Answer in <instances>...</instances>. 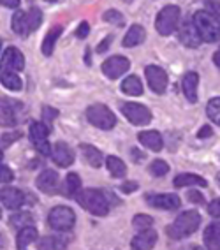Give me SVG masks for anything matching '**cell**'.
I'll use <instances>...</instances> for the list:
<instances>
[{
    "label": "cell",
    "instance_id": "1",
    "mask_svg": "<svg viewBox=\"0 0 220 250\" xmlns=\"http://www.w3.org/2000/svg\"><path fill=\"white\" fill-rule=\"evenodd\" d=\"M199 226H201V215L196 210H189L178 215L175 222L166 228V232L173 240H181V238L194 234L199 229Z\"/></svg>",
    "mask_w": 220,
    "mask_h": 250
},
{
    "label": "cell",
    "instance_id": "2",
    "mask_svg": "<svg viewBox=\"0 0 220 250\" xmlns=\"http://www.w3.org/2000/svg\"><path fill=\"white\" fill-rule=\"evenodd\" d=\"M76 201L80 203L86 211H90L92 215H97V217H104L108 215L109 205L108 196L102 192V190H97V188H85V190H80L76 196Z\"/></svg>",
    "mask_w": 220,
    "mask_h": 250
},
{
    "label": "cell",
    "instance_id": "3",
    "mask_svg": "<svg viewBox=\"0 0 220 250\" xmlns=\"http://www.w3.org/2000/svg\"><path fill=\"white\" fill-rule=\"evenodd\" d=\"M192 23L196 30H198L199 37L204 42H217L220 41V21L211 16L208 11H198L192 16Z\"/></svg>",
    "mask_w": 220,
    "mask_h": 250
},
{
    "label": "cell",
    "instance_id": "4",
    "mask_svg": "<svg viewBox=\"0 0 220 250\" xmlns=\"http://www.w3.org/2000/svg\"><path fill=\"white\" fill-rule=\"evenodd\" d=\"M42 21V13L37 7H32L30 11H16L11 20L13 30L21 37H27L34 30H37Z\"/></svg>",
    "mask_w": 220,
    "mask_h": 250
},
{
    "label": "cell",
    "instance_id": "5",
    "mask_svg": "<svg viewBox=\"0 0 220 250\" xmlns=\"http://www.w3.org/2000/svg\"><path fill=\"white\" fill-rule=\"evenodd\" d=\"M86 118L94 127L102 130H111L117 125V116L106 104H92V106H88Z\"/></svg>",
    "mask_w": 220,
    "mask_h": 250
},
{
    "label": "cell",
    "instance_id": "6",
    "mask_svg": "<svg viewBox=\"0 0 220 250\" xmlns=\"http://www.w3.org/2000/svg\"><path fill=\"white\" fill-rule=\"evenodd\" d=\"M76 224V213L69 206H55L48 215V226L55 231H71Z\"/></svg>",
    "mask_w": 220,
    "mask_h": 250
},
{
    "label": "cell",
    "instance_id": "7",
    "mask_svg": "<svg viewBox=\"0 0 220 250\" xmlns=\"http://www.w3.org/2000/svg\"><path fill=\"white\" fill-rule=\"evenodd\" d=\"M178 21H180V7L178 5H166L155 20V28L160 36H169L178 28Z\"/></svg>",
    "mask_w": 220,
    "mask_h": 250
},
{
    "label": "cell",
    "instance_id": "8",
    "mask_svg": "<svg viewBox=\"0 0 220 250\" xmlns=\"http://www.w3.org/2000/svg\"><path fill=\"white\" fill-rule=\"evenodd\" d=\"M48 134H50V127H46L40 122H32L30 129H28V136L37 152L42 155H51V145L48 141Z\"/></svg>",
    "mask_w": 220,
    "mask_h": 250
},
{
    "label": "cell",
    "instance_id": "9",
    "mask_svg": "<svg viewBox=\"0 0 220 250\" xmlns=\"http://www.w3.org/2000/svg\"><path fill=\"white\" fill-rule=\"evenodd\" d=\"M121 113H123V116H125L130 124L138 125V127L148 125L152 122V111L146 106H143V104H138V103L121 104Z\"/></svg>",
    "mask_w": 220,
    "mask_h": 250
},
{
    "label": "cell",
    "instance_id": "10",
    "mask_svg": "<svg viewBox=\"0 0 220 250\" xmlns=\"http://www.w3.org/2000/svg\"><path fill=\"white\" fill-rule=\"evenodd\" d=\"M21 104L16 101H11L7 97L0 99V125L2 127H13L18 124Z\"/></svg>",
    "mask_w": 220,
    "mask_h": 250
},
{
    "label": "cell",
    "instance_id": "11",
    "mask_svg": "<svg viewBox=\"0 0 220 250\" xmlns=\"http://www.w3.org/2000/svg\"><path fill=\"white\" fill-rule=\"evenodd\" d=\"M25 67V58L18 48L9 46L0 58V72H20Z\"/></svg>",
    "mask_w": 220,
    "mask_h": 250
},
{
    "label": "cell",
    "instance_id": "12",
    "mask_svg": "<svg viewBox=\"0 0 220 250\" xmlns=\"http://www.w3.org/2000/svg\"><path fill=\"white\" fill-rule=\"evenodd\" d=\"M129 69H130V60L127 57H120V55H115V57L104 60L102 63L104 76H108L109 80H117V78L123 76Z\"/></svg>",
    "mask_w": 220,
    "mask_h": 250
},
{
    "label": "cell",
    "instance_id": "13",
    "mask_svg": "<svg viewBox=\"0 0 220 250\" xmlns=\"http://www.w3.org/2000/svg\"><path fill=\"white\" fill-rule=\"evenodd\" d=\"M144 74H146V81H148L150 88L155 92V94H164L167 90V74L166 71L159 65H148L144 69Z\"/></svg>",
    "mask_w": 220,
    "mask_h": 250
},
{
    "label": "cell",
    "instance_id": "14",
    "mask_svg": "<svg viewBox=\"0 0 220 250\" xmlns=\"http://www.w3.org/2000/svg\"><path fill=\"white\" fill-rule=\"evenodd\" d=\"M36 185L40 192L48 194V196H53V194L59 192V188H60L59 174H57V171H53V169H44L39 176H37Z\"/></svg>",
    "mask_w": 220,
    "mask_h": 250
},
{
    "label": "cell",
    "instance_id": "15",
    "mask_svg": "<svg viewBox=\"0 0 220 250\" xmlns=\"http://www.w3.org/2000/svg\"><path fill=\"white\" fill-rule=\"evenodd\" d=\"M146 203L159 210H176L181 206V199L176 194H150L146 196Z\"/></svg>",
    "mask_w": 220,
    "mask_h": 250
},
{
    "label": "cell",
    "instance_id": "16",
    "mask_svg": "<svg viewBox=\"0 0 220 250\" xmlns=\"http://www.w3.org/2000/svg\"><path fill=\"white\" fill-rule=\"evenodd\" d=\"M0 201L7 210H18L25 203V194L20 188L14 187H2L0 188Z\"/></svg>",
    "mask_w": 220,
    "mask_h": 250
},
{
    "label": "cell",
    "instance_id": "17",
    "mask_svg": "<svg viewBox=\"0 0 220 250\" xmlns=\"http://www.w3.org/2000/svg\"><path fill=\"white\" fill-rule=\"evenodd\" d=\"M51 161L59 167H69L74 162V152H72V148L67 143L59 141L51 148Z\"/></svg>",
    "mask_w": 220,
    "mask_h": 250
},
{
    "label": "cell",
    "instance_id": "18",
    "mask_svg": "<svg viewBox=\"0 0 220 250\" xmlns=\"http://www.w3.org/2000/svg\"><path fill=\"white\" fill-rule=\"evenodd\" d=\"M178 39H180L181 44H185L187 48H198V46L201 44V37H199L198 30L194 27L192 20H185L180 25Z\"/></svg>",
    "mask_w": 220,
    "mask_h": 250
},
{
    "label": "cell",
    "instance_id": "19",
    "mask_svg": "<svg viewBox=\"0 0 220 250\" xmlns=\"http://www.w3.org/2000/svg\"><path fill=\"white\" fill-rule=\"evenodd\" d=\"M157 232L153 229L138 232V236H134L130 241V250H153V247L157 243Z\"/></svg>",
    "mask_w": 220,
    "mask_h": 250
},
{
    "label": "cell",
    "instance_id": "20",
    "mask_svg": "<svg viewBox=\"0 0 220 250\" xmlns=\"http://www.w3.org/2000/svg\"><path fill=\"white\" fill-rule=\"evenodd\" d=\"M198 86H199V76L198 72H187L181 81V88L189 103H196L198 101Z\"/></svg>",
    "mask_w": 220,
    "mask_h": 250
},
{
    "label": "cell",
    "instance_id": "21",
    "mask_svg": "<svg viewBox=\"0 0 220 250\" xmlns=\"http://www.w3.org/2000/svg\"><path fill=\"white\" fill-rule=\"evenodd\" d=\"M138 139H140L141 145H144V146L153 150V152H160L162 146H164L162 136L159 134L157 130H143V132H140Z\"/></svg>",
    "mask_w": 220,
    "mask_h": 250
},
{
    "label": "cell",
    "instance_id": "22",
    "mask_svg": "<svg viewBox=\"0 0 220 250\" xmlns=\"http://www.w3.org/2000/svg\"><path fill=\"white\" fill-rule=\"evenodd\" d=\"M144 39H146V32H144V28L141 25L136 23V25H132L129 28V32H127L123 41H121V44L125 46V48H134V46L141 44Z\"/></svg>",
    "mask_w": 220,
    "mask_h": 250
},
{
    "label": "cell",
    "instance_id": "23",
    "mask_svg": "<svg viewBox=\"0 0 220 250\" xmlns=\"http://www.w3.org/2000/svg\"><path fill=\"white\" fill-rule=\"evenodd\" d=\"M67 236H44L37 241L39 250H65L67 249Z\"/></svg>",
    "mask_w": 220,
    "mask_h": 250
},
{
    "label": "cell",
    "instance_id": "24",
    "mask_svg": "<svg viewBox=\"0 0 220 250\" xmlns=\"http://www.w3.org/2000/svg\"><path fill=\"white\" fill-rule=\"evenodd\" d=\"M204 247L206 250H220V222L210 224L204 229Z\"/></svg>",
    "mask_w": 220,
    "mask_h": 250
},
{
    "label": "cell",
    "instance_id": "25",
    "mask_svg": "<svg viewBox=\"0 0 220 250\" xmlns=\"http://www.w3.org/2000/svg\"><path fill=\"white\" fill-rule=\"evenodd\" d=\"M81 152H83V157H85V161L88 162V164L92 166V167H95V169H99L100 166H102V161H104V155L102 152H100L99 148L92 146V145H80Z\"/></svg>",
    "mask_w": 220,
    "mask_h": 250
},
{
    "label": "cell",
    "instance_id": "26",
    "mask_svg": "<svg viewBox=\"0 0 220 250\" xmlns=\"http://www.w3.org/2000/svg\"><path fill=\"white\" fill-rule=\"evenodd\" d=\"M175 187H189V185H196V187H206L208 182L199 174H192V173H183L178 174L175 178Z\"/></svg>",
    "mask_w": 220,
    "mask_h": 250
},
{
    "label": "cell",
    "instance_id": "27",
    "mask_svg": "<svg viewBox=\"0 0 220 250\" xmlns=\"http://www.w3.org/2000/svg\"><path fill=\"white\" fill-rule=\"evenodd\" d=\"M80 190H81L80 174L69 173L67 176H65V183H63V187H62V194L65 197H76Z\"/></svg>",
    "mask_w": 220,
    "mask_h": 250
},
{
    "label": "cell",
    "instance_id": "28",
    "mask_svg": "<svg viewBox=\"0 0 220 250\" xmlns=\"http://www.w3.org/2000/svg\"><path fill=\"white\" fill-rule=\"evenodd\" d=\"M62 32H63V28L60 27V25H57V27L50 28V32L46 34L44 41H42V53H44L46 57H50V55L53 53L55 44H57L59 37L62 36Z\"/></svg>",
    "mask_w": 220,
    "mask_h": 250
},
{
    "label": "cell",
    "instance_id": "29",
    "mask_svg": "<svg viewBox=\"0 0 220 250\" xmlns=\"http://www.w3.org/2000/svg\"><path fill=\"white\" fill-rule=\"evenodd\" d=\"M37 236H39V232H37L36 228H23L20 229L18 232V241H16V245H18V250H27V247L34 241H37Z\"/></svg>",
    "mask_w": 220,
    "mask_h": 250
},
{
    "label": "cell",
    "instance_id": "30",
    "mask_svg": "<svg viewBox=\"0 0 220 250\" xmlns=\"http://www.w3.org/2000/svg\"><path fill=\"white\" fill-rule=\"evenodd\" d=\"M121 92L127 95H141L143 94V83L140 81L138 76H127L125 80L121 81Z\"/></svg>",
    "mask_w": 220,
    "mask_h": 250
},
{
    "label": "cell",
    "instance_id": "31",
    "mask_svg": "<svg viewBox=\"0 0 220 250\" xmlns=\"http://www.w3.org/2000/svg\"><path fill=\"white\" fill-rule=\"evenodd\" d=\"M106 166H108L109 174L115 176V178H123L127 174V166L123 164L121 159H118V157H115V155H109L108 159H106Z\"/></svg>",
    "mask_w": 220,
    "mask_h": 250
},
{
    "label": "cell",
    "instance_id": "32",
    "mask_svg": "<svg viewBox=\"0 0 220 250\" xmlns=\"http://www.w3.org/2000/svg\"><path fill=\"white\" fill-rule=\"evenodd\" d=\"M34 224V215L30 211H18V213L11 215L9 226L14 229H23V228H30Z\"/></svg>",
    "mask_w": 220,
    "mask_h": 250
},
{
    "label": "cell",
    "instance_id": "33",
    "mask_svg": "<svg viewBox=\"0 0 220 250\" xmlns=\"http://www.w3.org/2000/svg\"><path fill=\"white\" fill-rule=\"evenodd\" d=\"M0 81H2L4 88L13 90V92H18L23 86L21 78H20L16 72H0Z\"/></svg>",
    "mask_w": 220,
    "mask_h": 250
},
{
    "label": "cell",
    "instance_id": "34",
    "mask_svg": "<svg viewBox=\"0 0 220 250\" xmlns=\"http://www.w3.org/2000/svg\"><path fill=\"white\" fill-rule=\"evenodd\" d=\"M132 226H134V229H138L140 232L148 231V229H152V226H153V219L150 217V215L140 213L132 219Z\"/></svg>",
    "mask_w": 220,
    "mask_h": 250
},
{
    "label": "cell",
    "instance_id": "35",
    "mask_svg": "<svg viewBox=\"0 0 220 250\" xmlns=\"http://www.w3.org/2000/svg\"><path fill=\"white\" fill-rule=\"evenodd\" d=\"M206 113H208V116H210V120L213 122V124L220 125V97L211 99L206 106Z\"/></svg>",
    "mask_w": 220,
    "mask_h": 250
},
{
    "label": "cell",
    "instance_id": "36",
    "mask_svg": "<svg viewBox=\"0 0 220 250\" xmlns=\"http://www.w3.org/2000/svg\"><path fill=\"white\" fill-rule=\"evenodd\" d=\"M104 21L111 23V25H118V27H123V23H125V18H123V14L117 9H109L104 13Z\"/></svg>",
    "mask_w": 220,
    "mask_h": 250
},
{
    "label": "cell",
    "instance_id": "37",
    "mask_svg": "<svg viewBox=\"0 0 220 250\" xmlns=\"http://www.w3.org/2000/svg\"><path fill=\"white\" fill-rule=\"evenodd\" d=\"M148 171L153 174V176H164V174L169 173V166H167V162L157 159V161H153L152 164H150Z\"/></svg>",
    "mask_w": 220,
    "mask_h": 250
},
{
    "label": "cell",
    "instance_id": "38",
    "mask_svg": "<svg viewBox=\"0 0 220 250\" xmlns=\"http://www.w3.org/2000/svg\"><path fill=\"white\" fill-rule=\"evenodd\" d=\"M204 5H206V9L204 11H208L211 16H215V18L220 21V2L219 0H204Z\"/></svg>",
    "mask_w": 220,
    "mask_h": 250
},
{
    "label": "cell",
    "instance_id": "39",
    "mask_svg": "<svg viewBox=\"0 0 220 250\" xmlns=\"http://www.w3.org/2000/svg\"><path fill=\"white\" fill-rule=\"evenodd\" d=\"M57 116H59V111H57V109H53V107L46 106L44 109H42V122H44V124L50 125L51 122L57 118Z\"/></svg>",
    "mask_w": 220,
    "mask_h": 250
},
{
    "label": "cell",
    "instance_id": "40",
    "mask_svg": "<svg viewBox=\"0 0 220 250\" xmlns=\"http://www.w3.org/2000/svg\"><path fill=\"white\" fill-rule=\"evenodd\" d=\"M21 138V132H9V134H4L2 136V139H0V146H9L11 143H14V141H18V139Z\"/></svg>",
    "mask_w": 220,
    "mask_h": 250
},
{
    "label": "cell",
    "instance_id": "41",
    "mask_svg": "<svg viewBox=\"0 0 220 250\" xmlns=\"http://www.w3.org/2000/svg\"><path fill=\"white\" fill-rule=\"evenodd\" d=\"M14 180V173L7 166H0V183H9Z\"/></svg>",
    "mask_w": 220,
    "mask_h": 250
},
{
    "label": "cell",
    "instance_id": "42",
    "mask_svg": "<svg viewBox=\"0 0 220 250\" xmlns=\"http://www.w3.org/2000/svg\"><path fill=\"white\" fill-rule=\"evenodd\" d=\"M208 213L215 219H220V197L219 199H213V201L208 205Z\"/></svg>",
    "mask_w": 220,
    "mask_h": 250
},
{
    "label": "cell",
    "instance_id": "43",
    "mask_svg": "<svg viewBox=\"0 0 220 250\" xmlns=\"http://www.w3.org/2000/svg\"><path fill=\"white\" fill-rule=\"evenodd\" d=\"M88 32H90V27H88V23H86V21H81L80 27H78V30H76V36L80 37V39H85V37L88 36Z\"/></svg>",
    "mask_w": 220,
    "mask_h": 250
},
{
    "label": "cell",
    "instance_id": "44",
    "mask_svg": "<svg viewBox=\"0 0 220 250\" xmlns=\"http://www.w3.org/2000/svg\"><path fill=\"white\" fill-rule=\"evenodd\" d=\"M187 197H189L190 203H196V205H202V203H204V197H202V194L198 192V190H190Z\"/></svg>",
    "mask_w": 220,
    "mask_h": 250
},
{
    "label": "cell",
    "instance_id": "45",
    "mask_svg": "<svg viewBox=\"0 0 220 250\" xmlns=\"http://www.w3.org/2000/svg\"><path fill=\"white\" fill-rule=\"evenodd\" d=\"M140 187L136 182H125V183H121V187H120V190L123 194H130V192H134L136 188Z\"/></svg>",
    "mask_w": 220,
    "mask_h": 250
},
{
    "label": "cell",
    "instance_id": "46",
    "mask_svg": "<svg viewBox=\"0 0 220 250\" xmlns=\"http://www.w3.org/2000/svg\"><path fill=\"white\" fill-rule=\"evenodd\" d=\"M111 42H113V37L111 36H108L106 39L100 42L99 46H97V53H104V51H108V48L111 46Z\"/></svg>",
    "mask_w": 220,
    "mask_h": 250
},
{
    "label": "cell",
    "instance_id": "47",
    "mask_svg": "<svg viewBox=\"0 0 220 250\" xmlns=\"http://www.w3.org/2000/svg\"><path fill=\"white\" fill-rule=\"evenodd\" d=\"M211 134H213V129H211L210 125H204V127H201V130L198 132V138L206 139V138H210Z\"/></svg>",
    "mask_w": 220,
    "mask_h": 250
},
{
    "label": "cell",
    "instance_id": "48",
    "mask_svg": "<svg viewBox=\"0 0 220 250\" xmlns=\"http://www.w3.org/2000/svg\"><path fill=\"white\" fill-rule=\"evenodd\" d=\"M0 4L4 5V7H9V9H18L20 0H0Z\"/></svg>",
    "mask_w": 220,
    "mask_h": 250
},
{
    "label": "cell",
    "instance_id": "49",
    "mask_svg": "<svg viewBox=\"0 0 220 250\" xmlns=\"http://www.w3.org/2000/svg\"><path fill=\"white\" fill-rule=\"evenodd\" d=\"M130 155H132V159H134L136 162L144 159V153L141 152V150H138V148H132V150H130Z\"/></svg>",
    "mask_w": 220,
    "mask_h": 250
},
{
    "label": "cell",
    "instance_id": "50",
    "mask_svg": "<svg viewBox=\"0 0 220 250\" xmlns=\"http://www.w3.org/2000/svg\"><path fill=\"white\" fill-rule=\"evenodd\" d=\"M213 62H215V65L220 69V49L219 51H215V55H213Z\"/></svg>",
    "mask_w": 220,
    "mask_h": 250
},
{
    "label": "cell",
    "instance_id": "51",
    "mask_svg": "<svg viewBox=\"0 0 220 250\" xmlns=\"http://www.w3.org/2000/svg\"><path fill=\"white\" fill-rule=\"evenodd\" d=\"M181 250H204L202 247H199V245H187V247H183Z\"/></svg>",
    "mask_w": 220,
    "mask_h": 250
},
{
    "label": "cell",
    "instance_id": "52",
    "mask_svg": "<svg viewBox=\"0 0 220 250\" xmlns=\"http://www.w3.org/2000/svg\"><path fill=\"white\" fill-rule=\"evenodd\" d=\"M7 247V241H5V236L0 232V249H5Z\"/></svg>",
    "mask_w": 220,
    "mask_h": 250
},
{
    "label": "cell",
    "instance_id": "53",
    "mask_svg": "<svg viewBox=\"0 0 220 250\" xmlns=\"http://www.w3.org/2000/svg\"><path fill=\"white\" fill-rule=\"evenodd\" d=\"M217 183H219V185H220V173L217 174Z\"/></svg>",
    "mask_w": 220,
    "mask_h": 250
},
{
    "label": "cell",
    "instance_id": "54",
    "mask_svg": "<svg viewBox=\"0 0 220 250\" xmlns=\"http://www.w3.org/2000/svg\"><path fill=\"white\" fill-rule=\"evenodd\" d=\"M121 2H125V4H130V2H134V0H121Z\"/></svg>",
    "mask_w": 220,
    "mask_h": 250
},
{
    "label": "cell",
    "instance_id": "55",
    "mask_svg": "<svg viewBox=\"0 0 220 250\" xmlns=\"http://www.w3.org/2000/svg\"><path fill=\"white\" fill-rule=\"evenodd\" d=\"M2 157H4V153H2V150H0V161H2Z\"/></svg>",
    "mask_w": 220,
    "mask_h": 250
},
{
    "label": "cell",
    "instance_id": "56",
    "mask_svg": "<svg viewBox=\"0 0 220 250\" xmlns=\"http://www.w3.org/2000/svg\"><path fill=\"white\" fill-rule=\"evenodd\" d=\"M48 2H57V0H48Z\"/></svg>",
    "mask_w": 220,
    "mask_h": 250
},
{
    "label": "cell",
    "instance_id": "57",
    "mask_svg": "<svg viewBox=\"0 0 220 250\" xmlns=\"http://www.w3.org/2000/svg\"><path fill=\"white\" fill-rule=\"evenodd\" d=\"M0 219H2V210H0Z\"/></svg>",
    "mask_w": 220,
    "mask_h": 250
},
{
    "label": "cell",
    "instance_id": "58",
    "mask_svg": "<svg viewBox=\"0 0 220 250\" xmlns=\"http://www.w3.org/2000/svg\"><path fill=\"white\" fill-rule=\"evenodd\" d=\"M0 48H2V41H0Z\"/></svg>",
    "mask_w": 220,
    "mask_h": 250
}]
</instances>
